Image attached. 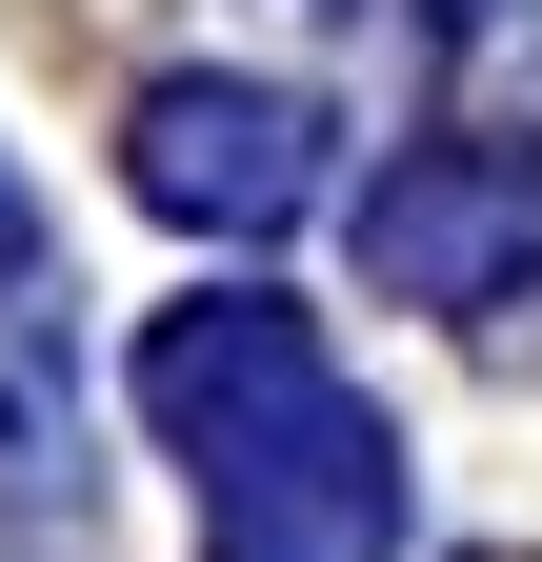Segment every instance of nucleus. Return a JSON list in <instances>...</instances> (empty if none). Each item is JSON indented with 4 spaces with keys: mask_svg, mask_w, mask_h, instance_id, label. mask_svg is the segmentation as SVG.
Segmentation results:
<instances>
[{
    "mask_svg": "<svg viewBox=\"0 0 542 562\" xmlns=\"http://www.w3.org/2000/svg\"><path fill=\"white\" fill-rule=\"evenodd\" d=\"M121 181H142L181 241H282L321 201V101H282V81H142Z\"/></svg>",
    "mask_w": 542,
    "mask_h": 562,
    "instance_id": "obj_2",
    "label": "nucleus"
},
{
    "mask_svg": "<svg viewBox=\"0 0 542 562\" xmlns=\"http://www.w3.org/2000/svg\"><path fill=\"white\" fill-rule=\"evenodd\" d=\"M60 482H81V362L41 302H0V522H60Z\"/></svg>",
    "mask_w": 542,
    "mask_h": 562,
    "instance_id": "obj_5",
    "label": "nucleus"
},
{
    "mask_svg": "<svg viewBox=\"0 0 542 562\" xmlns=\"http://www.w3.org/2000/svg\"><path fill=\"white\" fill-rule=\"evenodd\" d=\"M21 261H41V201H21V161H0V302H21Z\"/></svg>",
    "mask_w": 542,
    "mask_h": 562,
    "instance_id": "obj_6",
    "label": "nucleus"
},
{
    "mask_svg": "<svg viewBox=\"0 0 542 562\" xmlns=\"http://www.w3.org/2000/svg\"><path fill=\"white\" fill-rule=\"evenodd\" d=\"M302 382H342V362H321V322H302V302H181V322L142 341V422H161L181 462H222L241 422H282Z\"/></svg>",
    "mask_w": 542,
    "mask_h": 562,
    "instance_id": "obj_4",
    "label": "nucleus"
},
{
    "mask_svg": "<svg viewBox=\"0 0 542 562\" xmlns=\"http://www.w3.org/2000/svg\"><path fill=\"white\" fill-rule=\"evenodd\" d=\"M362 281L382 302H522L542 281V140H422L362 181Z\"/></svg>",
    "mask_w": 542,
    "mask_h": 562,
    "instance_id": "obj_3",
    "label": "nucleus"
},
{
    "mask_svg": "<svg viewBox=\"0 0 542 562\" xmlns=\"http://www.w3.org/2000/svg\"><path fill=\"white\" fill-rule=\"evenodd\" d=\"M402 422L362 382H302L282 422H241L222 462H201V562H382L402 542Z\"/></svg>",
    "mask_w": 542,
    "mask_h": 562,
    "instance_id": "obj_1",
    "label": "nucleus"
}]
</instances>
